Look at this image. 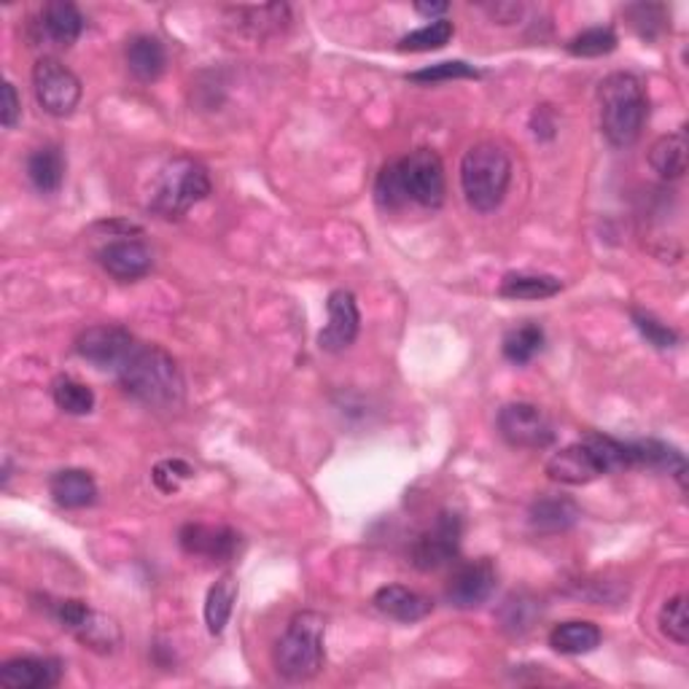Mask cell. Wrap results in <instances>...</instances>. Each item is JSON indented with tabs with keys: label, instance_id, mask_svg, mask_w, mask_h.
<instances>
[{
	"label": "cell",
	"instance_id": "30",
	"mask_svg": "<svg viewBox=\"0 0 689 689\" xmlns=\"http://www.w3.org/2000/svg\"><path fill=\"white\" fill-rule=\"evenodd\" d=\"M542 614L539 609L537 598L525 596V592H514L504 601V607L499 611L501 628L509 630V633H525V630L533 628L537 617Z\"/></svg>",
	"mask_w": 689,
	"mask_h": 689
},
{
	"label": "cell",
	"instance_id": "34",
	"mask_svg": "<svg viewBox=\"0 0 689 689\" xmlns=\"http://www.w3.org/2000/svg\"><path fill=\"white\" fill-rule=\"evenodd\" d=\"M624 17L630 19L633 30L647 41H654L666 28V9L657 3H636L624 9Z\"/></svg>",
	"mask_w": 689,
	"mask_h": 689
},
{
	"label": "cell",
	"instance_id": "41",
	"mask_svg": "<svg viewBox=\"0 0 689 689\" xmlns=\"http://www.w3.org/2000/svg\"><path fill=\"white\" fill-rule=\"evenodd\" d=\"M447 9H450L447 3H415V11H417V14L429 17L431 22H434V17L447 14Z\"/></svg>",
	"mask_w": 689,
	"mask_h": 689
},
{
	"label": "cell",
	"instance_id": "25",
	"mask_svg": "<svg viewBox=\"0 0 689 689\" xmlns=\"http://www.w3.org/2000/svg\"><path fill=\"white\" fill-rule=\"evenodd\" d=\"M28 178L41 195H51L66 181V157L57 146H41L28 157Z\"/></svg>",
	"mask_w": 689,
	"mask_h": 689
},
{
	"label": "cell",
	"instance_id": "22",
	"mask_svg": "<svg viewBox=\"0 0 689 689\" xmlns=\"http://www.w3.org/2000/svg\"><path fill=\"white\" fill-rule=\"evenodd\" d=\"M531 525L542 533H560L569 531L571 525H577V520L582 518L579 506L565 495H542L531 504Z\"/></svg>",
	"mask_w": 689,
	"mask_h": 689
},
{
	"label": "cell",
	"instance_id": "40",
	"mask_svg": "<svg viewBox=\"0 0 689 689\" xmlns=\"http://www.w3.org/2000/svg\"><path fill=\"white\" fill-rule=\"evenodd\" d=\"M488 11H491L495 19H501V24H509V22H514V19H518L520 14H523V6H520V3H495V6H488Z\"/></svg>",
	"mask_w": 689,
	"mask_h": 689
},
{
	"label": "cell",
	"instance_id": "36",
	"mask_svg": "<svg viewBox=\"0 0 689 689\" xmlns=\"http://www.w3.org/2000/svg\"><path fill=\"white\" fill-rule=\"evenodd\" d=\"M453 79H480V70L474 66H466L461 60L440 62V66H431L423 70L410 73V81L415 83H436V81H453Z\"/></svg>",
	"mask_w": 689,
	"mask_h": 689
},
{
	"label": "cell",
	"instance_id": "27",
	"mask_svg": "<svg viewBox=\"0 0 689 689\" xmlns=\"http://www.w3.org/2000/svg\"><path fill=\"white\" fill-rule=\"evenodd\" d=\"M237 601V582L232 574H224L205 598V624H208L210 636H222L227 628L232 609Z\"/></svg>",
	"mask_w": 689,
	"mask_h": 689
},
{
	"label": "cell",
	"instance_id": "7",
	"mask_svg": "<svg viewBox=\"0 0 689 689\" xmlns=\"http://www.w3.org/2000/svg\"><path fill=\"white\" fill-rule=\"evenodd\" d=\"M51 617L76 636L83 647L92 649L98 654H111L121 643V628L114 617L102 614V611L92 609L89 603L76 601V598H66V601H55L49 607Z\"/></svg>",
	"mask_w": 689,
	"mask_h": 689
},
{
	"label": "cell",
	"instance_id": "9",
	"mask_svg": "<svg viewBox=\"0 0 689 689\" xmlns=\"http://www.w3.org/2000/svg\"><path fill=\"white\" fill-rule=\"evenodd\" d=\"M36 100L51 116H70L81 100V81L55 57H41L33 66Z\"/></svg>",
	"mask_w": 689,
	"mask_h": 689
},
{
	"label": "cell",
	"instance_id": "23",
	"mask_svg": "<svg viewBox=\"0 0 689 689\" xmlns=\"http://www.w3.org/2000/svg\"><path fill=\"white\" fill-rule=\"evenodd\" d=\"M127 68L138 81H157L167 66V55L159 38L135 36L125 49Z\"/></svg>",
	"mask_w": 689,
	"mask_h": 689
},
{
	"label": "cell",
	"instance_id": "6",
	"mask_svg": "<svg viewBox=\"0 0 689 689\" xmlns=\"http://www.w3.org/2000/svg\"><path fill=\"white\" fill-rule=\"evenodd\" d=\"M210 189L214 184H210L208 167L191 157H176L159 170L148 208L165 222H176L189 214L197 203H203Z\"/></svg>",
	"mask_w": 689,
	"mask_h": 689
},
{
	"label": "cell",
	"instance_id": "14",
	"mask_svg": "<svg viewBox=\"0 0 689 689\" xmlns=\"http://www.w3.org/2000/svg\"><path fill=\"white\" fill-rule=\"evenodd\" d=\"M178 544L184 547L186 555L205 558L210 563H229L240 552V533L227 525L186 523L178 531Z\"/></svg>",
	"mask_w": 689,
	"mask_h": 689
},
{
	"label": "cell",
	"instance_id": "26",
	"mask_svg": "<svg viewBox=\"0 0 689 689\" xmlns=\"http://www.w3.org/2000/svg\"><path fill=\"white\" fill-rule=\"evenodd\" d=\"M563 292V283L555 275H542V273H509L501 280L499 294L504 299H550Z\"/></svg>",
	"mask_w": 689,
	"mask_h": 689
},
{
	"label": "cell",
	"instance_id": "13",
	"mask_svg": "<svg viewBox=\"0 0 689 689\" xmlns=\"http://www.w3.org/2000/svg\"><path fill=\"white\" fill-rule=\"evenodd\" d=\"M326 311L328 324L321 328L318 345L326 353H343L356 343L358 328H362V313H358L356 296L345 292V288H337V292L328 294Z\"/></svg>",
	"mask_w": 689,
	"mask_h": 689
},
{
	"label": "cell",
	"instance_id": "10",
	"mask_svg": "<svg viewBox=\"0 0 689 689\" xmlns=\"http://www.w3.org/2000/svg\"><path fill=\"white\" fill-rule=\"evenodd\" d=\"M461 537H463V523L459 514L442 512L434 520V525L429 531H423L421 537L412 544V565L417 571H436L442 565H447L450 560L459 558L461 552Z\"/></svg>",
	"mask_w": 689,
	"mask_h": 689
},
{
	"label": "cell",
	"instance_id": "39",
	"mask_svg": "<svg viewBox=\"0 0 689 689\" xmlns=\"http://www.w3.org/2000/svg\"><path fill=\"white\" fill-rule=\"evenodd\" d=\"M19 116H22V102H19L14 83L6 81L3 83V108H0V119H3L6 130H11V127L17 125Z\"/></svg>",
	"mask_w": 689,
	"mask_h": 689
},
{
	"label": "cell",
	"instance_id": "33",
	"mask_svg": "<svg viewBox=\"0 0 689 689\" xmlns=\"http://www.w3.org/2000/svg\"><path fill=\"white\" fill-rule=\"evenodd\" d=\"M375 197L380 203V208L385 210H398L410 203L407 195H404L402 176H398V163H388L380 170L377 184H375Z\"/></svg>",
	"mask_w": 689,
	"mask_h": 689
},
{
	"label": "cell",
	"instance_id": "19",
	"mask_svg": "<svg viewBox=\"0 0 689 689\" xmlns=\"http://www.w3.org/2000/svg\"><path fill=\"white\" fill-rule=\"evenodd\" d=\"M375 607L383 611L385 617L398 622H417L434 611L431 598L423 592H415L404 584H385L375 592Z\"/></svg>",
	"mask_w": 689,
	"mask_h": 689
},
{
	"label": "cell",
	"instance_id": "37",
	"mask_svg": "<svg viewBox=\"0 0 689 689\" xmlns=\"http://www.w3.org/2000/svg\"><path fill=\"white\" fill-rule=\"evenodd\" d=\"M630 315H633L636 328H639V332L643 334V339H647L649 345L660 347V351H668V347L679 345V334H676L671 326L662 324V321H657L652 313L633 311Z\"/></svg>",
	"mask_w": 689,
	"mask_h": 689
},
{
	"label": "cell",
	"instance_id": "8",
	"mask_svg": "<svg viewBox=\"0 0 689 689\" xmlns=\"http://www.w3.org/2000/svg\"><path fill=\"white\" fill-rule=\"evenodd\" d=\"M398 176H402L404 195L410 203H417L421 208L436 210L444 203V165L440 154L431 148H417L410 157L396 159Z\"/></svg>",
	"mask_w": 689,
	"mask_h": 689
},
{
	"label": "cell",
	"instance_id": "31",
	"mask_svg": "<svg viewBox=\"0 0 689 689\" xmlns=\"http://www.w3.org/2000/svg\"><path fill=\"white\" fill-rule=\"evenodd\" d=\"M455 28L450 19H434V22L426 24L421 30H412L410 36H404L398 41V49L402 51H431V49H442L447 47L450 38H453Z\"/></svg>",
	"mask_w": 689,
	"mask_h": 689
},
{
	"label": "cell",
	"instance_id": "18",
	"mask_svg": "<svg viewBox=\"0 0 689 689\" xmlns=\"http://www.w3.org/2000/svg\"><path fill=\"white\" fill-rule=\"evenodd\" d=\"M98 259L116 280H138L151 273L154 256L140 240H114L100 248Z\"/></svg>",
	"mask_w": 689,
	"mask_h": 689
},
{
	"label": "cell",
	"instance_id": "28",
	"mask_svg": "<svg viewBox=\"0 0 689 689\" xmlns=\"http://www.w3.org/2000/svg\"><path fill=\"white\" fill-rule=\"evenodd\" d=\"M504 358L506 362L518 364V366H525L528 362H533V358L542 353L544 347V328L539 324H528L523 326H514L509 328L506 337H504Z\"/></svg>",
	"mask_w": 689,
	"mask_h": 689
},
{
	"label": "cell",
	"instance_id": "38",
	"mask_svg": "<svg viewBox=\"0 0 689 689\" xmlns=\"http://www.w3.org/2000/svg\"><path fill=\"white\" fill-rule=\"evenodd\" d=\"M189 476H195V469L181 459L163 461L157 469H154V482H157V488L163 493H176L181 480H189Z\"/></svg>",
	"mask_w": 689,
	"mask_h": 689
},
{
	"label": "cell",
	"instance_id": "20",
	"mask_svg": "<svg viewBox=\"0 0 689 689\" xmlns=\"http://www.w3.org/2000/svg\"><path fill=\"white\" fill-rule=\"evenodd\" d=\"M51 499L62 509H87L98 501V482L83 469H62L49 482Z\"/></svg>",
	"mask_w": 689,
	"mask_h": 689
},
{
	"label": "cell",
	"instance_id": "4",
	"mask_svg": "<svg viewBox=\"0 0 689 689\" xmlns=\"http://www.w3.org/2000/svg\"><path fill=\"white\" fill-rule=\"evenodd\" d=\"M326 620L318 611H299L286 624V633L275 643V668L283 679L307 681L324 668Z\"/></svg>",
	"mask_w": 689,
	"mask_h": 689
},
{
	"label": "cell",
	"instance_id": "35",
	"mask_svg": "<svg viewBox=\"0 0 689 689\" xmlns=\"http://www.w3.org/2000/svg\"><path fill=\"white\" fill-rule=\"evenodd\" d=\"M617 49V36L611 28H590L571 38L569 51L574 57H603Z\"/></svg>",
	"mask_w": 689,
	"mask_h": 689
},
{
	"label": "cell",
	"instance_id": "24",
	"mask_svg": "<svg viewBox=\"0 0 689 689\" xmlns=\"http://www.w3.org/2000/svg\"><path fill=\"white\" fill-rule=\"evenodd\" d=\"M601 628L588 620H569L552 628L550 647L560 654H588L601 647Z\"/></svg>",
	"mask_w": 689,
	"mask_h": 689
},
{
	"label": "cell",
	"instance_id": "32",
	"mask_svg": "<svg viewBox=\"0 0 689 689\" xmlns=\"http://www.w3.org/2000/svg\"><path fill=\"white\" fill-rule=\"evenodd\" d=\"M660 630L679 647L689 643V614H687V596L668 598L666 607L660 609Z\"/></svg>",
	"mask_w": 689,
	"mask_h": 689
},
{
	"label": "cell",
	"instance_id": "11",
	"mask_svg": "<svg viewBox=\"0 0 689 689\" xmlns=\"http://www.w3.org/2000/svg\"><path fill=\"white\" fill-rule=\"evenodd\" d=\"M499 431L512 447L544 450L555 442V429L550 417L537 404L512 402L499 412Z\"/></svg>",
	"mask_w": 689,
	"mask_h": 689
},
{
	"label": "cell",
	"instance_id": "17",
	"mask_svg": "<svg viewBox=\"0 0 689 689\" xmlns=\"http://www.w3.org/2000/svg\"><path fill=\"white\" fill-rule=\"evenodd\" d=\"M83 33V17L79 6L68 0H51L41 9L36 22L38 41H49L55 47H73Z\"/></svg>",
	"mask_w": 689,
	"mask_h": 689
},
{
	"label": "cell",
	"instance_id": "5",
	"mask_svg": "<svg viewBox=\"0 0 689 689\" xmlns=\"http://www.w3.org/2000/svg\"><path fill=\"white\" fill-rule=\"evenodd\" d=\"M622 442L603 434H590L588 440L569 444L547 461V476L560 485H588L601 474L622 472Z\"/></svg>",
	"mask_w": 689,
	"mask_h": 689
},
{
	"label": "cell",
	"instance_id": "12",
	"mask_svg": "<svg viewBox=\"0 0 689 689\" xmlns=\"http://www.w3.org/2000/svg\"><path fill=\"white\" fill-rule=\"evenodd\" d=\"M135 345H138V339H135V334L127 332V328L100 324L83 328L79 339H76V353H79L83 362L98 366V370L119 372L121 364L130 358Z\"/></svg>",
	"mask_w": 689,
	"mask_h": 689
},
{
	"label": "cell",
	"instance_id": "1",
	"mask_svg": "<svg viewBox=\"0 0 689 689\" xmlns=\"http://www.w3.org/2000/svg\"><path fill=\"white\" fill-rule=\"evenodd\" d=\"M116 377L125 394L138 398L146 407L173 410L184 402V375L178 362L159 345H135Z\"/></svg>",
	"mask_w": 689,
	"mask_h": 689
},
{
	"label": "cell",
	"instance_id": "3",
	"mask_svg": "<svg viewBox=\"0 0 689 689\" xmlns=\"http://www.w3.org/2000/svg\"><path fill=\"white\" fill-rule=\"evenodd\" d=\"M512 184V159L501 146L476 144L461 159V189L476 214H493Z\"/></svg>",
	"mask_w": 689,
	"mask_h": 689
},
{
	"label": "cell",
	"instance_id": "2",
	"mask_svg": "<svg viewBox=\"0 0 689 689\" xmlns=\"http://www.w3.org/2000/svg\"><path fill=\"white\" fill-rule=\"evenodd\" d=\"M601 132L611 146H633L641 138L649 102L643 83L633 73H611L598 87Z\"/></svg>",
	"mask_w": 689,
	"mask_h": 689
},
{
	"label": "cell",
	"instance_id": "21",
	"mask_svg": "<svg viewBox=\"0 0 689 689\" xmlns=\"http://www.w3.org/2000/svg\"><path fill=\"white\" fill-rule=\"evenodd\" d=\"M649 165L662 181H679L689 165V144L685 132L662 135L657 144L649 148Z\"/></svg>",
	"mask_w": 689,
	"mask_h": 689
},
{
	"label": "cell",
	"instance_id": "16",
	"mask_svg": "<svg viewBox=\"0 0 689 689\" xmlns=\"http://www.w3.org/2000/svg\"><path fill=\"white\" fill-rule=\"evenodd\" d=\"M62 662L57 657H14L0 666V685L9 689H49L60 685Z\"/></svg>",
	"mask_w": 689,
	"mask_h": 689
},
{
	"label": "cell",
	"instance_id": "29",
	"mask_svg": "<svg viewBox=\"0 0 689 689\" xmlns=\"http://www.w3.org/2000/svg\"><path fill=\"white\" fill-rule=\"evenodd\" d=\"M51 398L68 415H89L95 410V391L76 377H57L51 383Z\"/></svg>",
	"mask_w": 689,
	"mask_h": 689
},
{
	"label": "cell",
	"instance_id": "15",
	"mask_svg": "<svg viewBox=\"0 0 689 689\" xmlns=\"http://www.w3.org/2000/svg\"><path fill=\"white\" fill-rule=\"evenodd\" d=\"M495 565L488 558L463 563L453 571L444 596L455 609H476L493 596L495 590Z\"/></svg>",
	"mask_w": 689,
	"mask_h": 689
}]
</instances>
